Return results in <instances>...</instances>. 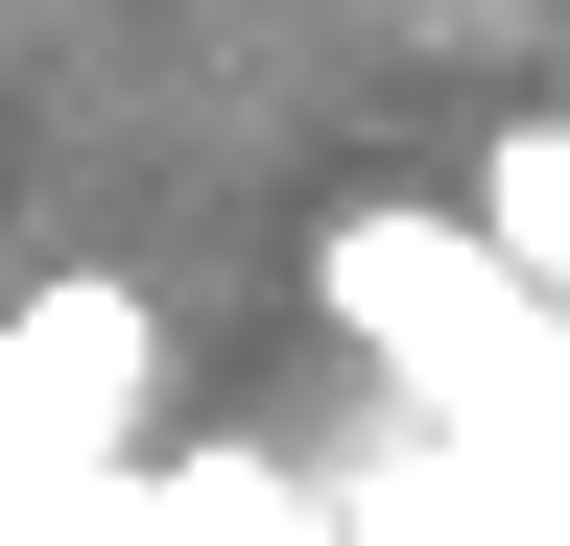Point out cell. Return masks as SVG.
I'll return each mask as SVG.
<instances>
[{"mask_svg": "<svg viewBox=\"0 0 570 546\" xmlns=\"http://www.w3.org/2000/svg\"><path fill=\"white\" fill-rule=\"evenodd\" d=\"M309 286H333L356 357H381L428 428H475V451H523V428H547V380H570V309H547V286H499V238H475V215H333V238H309Z\"/></svg>", "mask_w": 570, "mask_h": 546, "instance_id": "1", "label": "cell"}, {"mask_svg": "<svg viewBox=\"0 0 570 546\" xmlns=\"http://www.w3.org/2000/svg\"><path fill=\"white\" fill-rule=\"evenodd\" d=\"M142 380H167V332L96 261L0 309V546H96V499L142 475Z\"/></svg>", "mask_w": 570, "mask_h": 546, "instance_id": "2", "label": "cell"}, {"mask_svg": "<svg viewBox=\"0 0 570 546\" xmlns=\"http://www.w3.org/2000/svg\"><path fill=\"white\" fill-rule=\"evenodd\" d=\"M475 238H499V286H547V309H570V119H499V167H475Z\"/></svg>", "mask_w": 570, "mask_h": 546, "instance_id": "3", "label": "cell"}]
</instances>
